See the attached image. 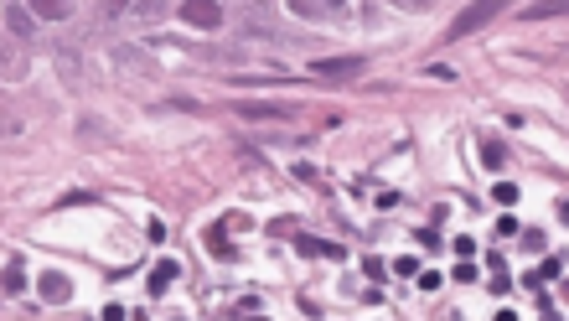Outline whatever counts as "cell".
<instances>
[{
    "label": "cell",
    "mask_w": 569,
    "mask_h": 321,
    "mask_svg": "<svg viewBox=\"0 0 569 321\" xmlns=\"http://www.w3.org/2000/svg\"><path fill=\"white\" fill-rule=\"evenodd\" d=\"M394 274H419V264H414V254H404V259H394Z\"/></svg>",
    "instance_id": "cell-16"
},
{
    "label": "cell",
    "mask_w": 569,
    "mask_h": 321,
    "mask_svg": "<svg viewBox=\"0 0 569 321\" xmlns=\"http://www.w3.org/2000/svg\"><path fill=\"white\" fill-rule=\"evenodd\" d=\"M554 274H564V259H544V270H528L523 285H528V290H538L544 280H554Z\"/></svg>",
    "instance_id": "cell-12"
},
{
    "label": "cell",
    "mask_w": 569,
    "mask_h": 321,
    "mask_svg": "<svg viewBox=\"0 0 569 321\" xmlns=\"http://www.w3.org/2000/svg\"><path fill=\"white\" fill-rule=\"evenodd\" d=\"M104 321H125V306H104Z\"/></svg>",
    "instance_id": "cell-17"
},
{
    "label": "cell",
    "mask_w": 569,
    "mask_h": 321,
    "mask_svg": "<svg viewBox=\"0 0 569 321\" xmlns=\"http://www.w3.org/2000/svg\"><path fill=\"white\" fill-rule=\"evenodd\" d=\"M5 26H11V42H36V16L26 5H5Z\"/></svg>",
    "instance_id": "cell-4"
},
{
    "label": "cell",
    "mask_w": 569,
    "mask_h": 321,
    "mask_svg": "<svg viewBox=\"0 0 569 321\" xmlns=\"http://www.w3.org/2000/svg\"><path fill=\"white\" fill-rule=\"evenodd\" d=\"M487 21H497V5H466V11L451 21V31H445V36H451V42H455V36H471V31H481Z\"/></svg>",
    "instance_id": "cell-1"
},
{
    "label": "cell",
    "mask_w": 569,
    "mask_h": 321,
    "mask_svg": "<svg viewBox=\"0 0 569 321\" xmlns=\"http://www.w3.org/2000/svg\"><path fill=\"white\" fill-rule=\"evenodd\" d=\"M42 300H47V306L73 300V280H68V274H58V270H47V274H42Z\"/></svg>",
    "instance_id": "cell-5"
},
{
    "label": "cell",
    "mask_w": 569,
    "mask_h": 321,
    "mask_svg": "<svg viewBox=\"0 0 569 321\" xmlns=\"http://www.w3.org/2000/svg\"><path fill=\"white\" fill-rule=\"evenodd\" d=\"M492 197H497V207H512L518 197H523V192L512 187V181H497V192H492Z\"/></svg>",
    "instance_id": "cell-14"
},
{
    "label": "cell",
    "mask_w": 569,
    "mask_h": 321,
    "mask_svg": "<svg viewBox=\"0 0 569 321\" xmlns=\"http://www.w3.org/2000/svg\"><path fill=\"white\" fill-rule=\"evenodd\" d=\"M181 21L197 26V31H218L223 26V5H207V0H186L181 5Z\"/></svg>",
    "instance_id": "cell-2"
},
{
    "label": "cell",
    "mask_w": 569,
    "mask_h": 321,
    "mask_svg": "<svg viewBox=\"0 0 569 321\" xmlns=\"http://www.w3.org/2000/svg\"><path fill=\"white\" fill-rule=\"evenodd\" d=\"M295 249L311 254V259H342V249H337V244H326V238H295Z\"/></svg>",
    "instance_id": "cell-10"
},
{
    "label": "cell",
    "mask_w": 569,
    "mask_h": 321,
    "mask_svg": "<svg viewBox=\"0 0 569 321\" xmlns=\"http://www.w3.org/2000/svg\"><path fill=\"white\" fill-rule=\"evenodd\" d=\"M26 11L36 16V21H62V16H73L68 0H36V5H26Z\"/></svg>",
    "instance_id": "cell-9"
},
{
    "label": "cell",
    "mask_w": 569,
    "mask_h": 321,
    "mask_svg": "<svg viewBox=\"0 0 569 321\" xmlns=\"http://www.w3.org/2000/svg\"><path fill=\"white\" fill-rule=\"evenodd\" d=\"M362 68H368V57H316L311 62L316 78H357Z\"/></svg>",
    "instance_id": "cell-3"
},
{
    "label": "cell",
    "mask_w": 569,
    "mask_h": 321,
    "mask_svg": "<svg viewBox=\"0 0 569 321\" xmlns=\"http://www.w3.org/2000/svg\"><path fill=\"white\" fill-rule=\"evenodd\" d=\"M26 290V274H21V264H11V270H5V296H21Z\"/></svg>",
    "instance_id": "cell-13"
},
{
    "label": "cell",
    "mask_w": 569,
    "mask_h": 321,
    "mask_svg": "<svg viewBox=\"0 0 569 321\" xmlns=\"http://www.w3.org/2000/svg\"><path fill=\"white\" fill-rule=\"evenodd\" d=\"M176 280H181V264H176V259H161V264L151 270V296H166Z\"/></svg>",
    "instance_id": "cell-7"
},
{
    "label": "cell",
    "mask_w": 569,
    "mask_h": 321,
    "mask_svg": "<svg viewBox=\"0 0 569 321\" xmlns=\"http://www.w3.org/2000/svg\"><path fill=\"white\" fill-rule=\"evenodd\" d=\"M254 321H264V316H254Z\"/></svg>",
    "instance_id": "cell-19"
},
{
    "label": "cell",
    "mask_w": 569,
    "mask_h": 321,
    "mask_svg": "<svg viewBox=\"0 0 569 321\" xmlns=\"http://www.w3.org/2000/svg\"><path fill=\"white\" fill-rule=\"evenodd\" d=\"M238 114L244 119H295V109L290 104H244Z\"/></svg>",
    "instance_id": "cell-8"
},
{
    "label": "cell",
    "mask_w": 569,
    "mask_h": 321,
    "mask_svg": "<svg viewBox=\"0 0 569 321\" xmlns=\"http://www.w3.org/2000/svg\"><path fill=\"white\" fill-rule=\"evenodd\" d=\"M497 321H518V311H497Z\"/></svg>",
    "instance_id": "cell-18"
},
{
    "label": "cell",
    "mask_w": 569,
    "mask_h": 321,
    "mask_svg": "<svg viewBox=\"0 0 569 321\" xmlns=\"http://www.w3.org/2000/svg\"><path fill=\"white\" fill-rule=\"evenodd\" d=\"M414 280H419V290H440V274H435V270H419Z\"/></svg>",
    "instance_id": "cell-15"
},
{
    "label": "cell",
    "mask_w": 569,
    "mask_h": 321,
    "mask_svg": "<svg viewBox=\"0 0 569 321\" xmlns=\"http://www.w3.org/2000/svg\"><path fill=\"white\" fill-rule=\"evenodd\" d=\"M481 166H487V171H502V166H507V145L481 140Z\"/></svg>",
    "instance_id": "cell-11"
},
{
    "label": "cell",
    "mask_w": 569,
    "mask_h": 321,
    "mask_svg": "<svg viewBox=\"0 0 569 321\" xmlns=\"http://www.w3.org/2000/svg\"><path fill=\"white\" fill-rule=\"evenodd\" d=\"M0 73L5 78H26V52L16 47L11 36H0Z\"/></svg>",
    "instance_id": "cell-6"
}]
</instances>
